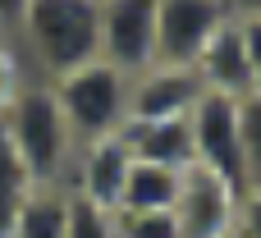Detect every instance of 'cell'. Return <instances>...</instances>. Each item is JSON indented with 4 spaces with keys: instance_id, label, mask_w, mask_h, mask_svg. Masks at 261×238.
<instances>
[{
    "instance_id": "obj_1",
    "label": "cell",
    "mask_w": 261,
    "mask_h": 238,
    "mask_svg": "<svg viewBox=\"0 0 261 238\" xmlns=\"http://www.w3.org/2000/svg\"><path fill=\"white\" fill-rule=\"evenodd\" d=\"M0 124H5L14 151L28 165V174H32L37 188H64L69 183V165H73L78 138H73L69 119L60 110V101H55L50 78H37L32 73L14 92V101L5 105Z\"/></svg>"
},
{
    "instance_id": "obj_2",
    "label": "cell",
    "mask_w": 261,
    "mask_h": 238,
    "mask_svg": "<svg viewBox=\"0 0 261 238\" xmlns=\"http://www.w3.org/2000/svg\"><path fill=\"white\" fill-rule=\"evenodd\" d=\"M18 46L32 55L37 78H60L101 60V0H28Z\"/></svg>"
},
{
    "instance_id": "obj_3",
    "label": "cell",
    "mask_w": 261,
    "mask_h": 238,
    "mask_svg": "<svg viewBox=\"0 0 261 238\" xmlns=\"http://www.w3.org/2000/svg\"><path fill=\"white\" fill-rule=\"evenodd\" d=\"M50 87H55V101L78 142L119 133L128 119V73H119L106 60H87V64L50 78Z\"/></svg>"
},
{
    "instance_id": "obj_4",
    "label": "cell",
    "mask_w": 261,
    "mask_h": 238,
    "mask_svg": "<svg viewBox=\"0 0 261 238\" xmlns=\"http://www.w3.org/2000/svg\"><path fill=\"white\" fill-rule=\"evenodd\" d=\"M193 128V165L211 170L220 183H229L239 197L248 193L243 183V142H239V101L220 92H202L197 105L188 110Z\"/></svg>"
},
{
    "instance_id": "obj_5",
    "label": "cell",
    "mask_w": 261,
    "mask_h": 238,
    "mask_svg": "<svg viewBox=\"0 0 261 238\" xmlns=\"http://www.w3.org/2000/svg\"><path fill=\"white\" fill-rule=\"evenodd\" d=\"M101 60L128 78L156 64V0H101Z\"/></svg>"
},
{
    "instance_id": "obj_6",
    "label": "cell",
    "mask_w": 261,
    "mask_h": 238,
    "mask_svg": "<svg viewBox=\"0 0 261 238\" xmlns=\"http://www.w3.org/2000/svg\"><path fill=\"white\" fill-rule=\"evenodd\" d=\"M128 165H133V151L124 142V133H101V138H87L78 142L73 151V165H69V193L110 211L119 206V193H124V179H128Z\"/></svg>"
},
{
    "instance_id": "obj_7",
    "label": "cell",
    "mask_w": 261,
    "mask_h": 238,
    "mask_svg": "<svg viewBox=\"0 0 261 238\" xmlns=\"http://www.w3.org/2000/svg\"><path fill=\"white\" fill-rule=\"evenodd\" d=\"M225 14V0H156V60L193 69Z\"/></svg>"
},
{
    "instance_id": "obj_8",
    "label": "cell",
    "mask_w": 261,
    "mask_h": 238,
    "mask_svg": "<svg viewBox=\"0 0 261 238\" xmlns=\"http://www.w3.org/2000/svg\"><path fill=\"white\" fill-rule=\"evenodd\" d=\"M234 206H239V193L229 183H220L211 170H202V165L184 170L179 197H174V220H179L184 238H229Z\"/></svg>"
},
{
    "instance_id": "obj_9",
    "label": "cell",
    "mask_w": 261,
    "mask_h": 238,
    "mask_svg": "<svg viewBox=\"0 0 261 238\" xmlns=\"http://www.w3.org/2000/svg\"><path fill=\"white\" fill-rule=\"evenodd\" d=\"M202 78L188 64H147L142 73L128 78V119H184L197 96H202ZM124 119V124H128Z\"/></svg>"
},
{
    "instance_id": "obj_10",
    "label": "cell",
    "mask_w": 261,
    "mask_h": 238,
    "mask_svg": "<svg viewBox=\"0 0 261 238\" xmlns=\"http://www.w3.org/2000/svg\"><path fill=\"white\" fill-rule=\"evenodd\" d=\"M197 78L206 92H220V96H234L243 101L252 92V69H248V46H243V23L234 14H225V23L206 37L202 55H197Z\"/></svg>"
},
{
    "instance_id": "obj_11",
    "label": "cell",
    "mask_w": 261,
    "mask_h": 238,
    "mask_svg": "<svg viewBox=\"0 0 261 238\" xmlns=\"http://www.w3.org/2000/svg\"><path fill=\"white\" fill-rule=\"evenodd\" d=\"M119 133H124L133 161H156V165H170V170H188L193 165L188 115L184 119H128Z\"/></svg>"
},
{
    "instance_id": "obj_12",
    "label": "cell",
    "mask_w": 261,
    "mask_h": 238,
    "mask_svg": "<svg viewBox=\"0 0 261 238\" xmlns=\"http://www.w3.org/2000/svg\"><path fill=\"white\" fill-rule=\"evenodd\" d=\"M179 179H184V170H170L156 161H133L115 211H174Z\"/></svg>"
},
{
    "instance_id": "obj_13",
    "label": "cell",
    "mask_w": 261,
    "mask_h": 238,
    "mask_svg": "<svg viewBox=\"0 0 261 238\" xmlns=\"http://www.w3.org/2000/svg\"><path fill=\"white\" fill-rule=\"evenodd\" d=\"M9 238H69V188H32Z\"/></svg>"
},
{
    "instance_id": "obj_14",
    "label": "cell",
    "mask_w": 261,
    "mask_h": 238,
    "mask_svg": "<svg viewBox=\"0 0 261 238\" xmlns=\"http://www.w3.org/2000/svg\"><path fill=\"white\" fill-rule=\"evenodd\" d=\"M32 188H37V183H32L28 165L18 161V151H14L5 124H0V238L14 234V220H18V211H23V202L32 197Z\"/></svg>"
},
{
    "instance_id": "obj_15",
    "label": "cell",
    "mask_w": 261,
    "mask_h": 238,
    "mask_svg": "<svg viewBox=\"0 0 261 238\" xmlns=\"http://www.w3.org/2000/svg\"><path fill=\"white\" fill-rule=\"evenodd\" d=\"M239 142H243V183L248 193H261V92H248L239 101Z\"/></svg>"
},
{
    "instance_id": "obj_16",
    "label": "cell",
    "mask_w": 261,
    "mask_h": 238,
    "mask_svg": "<svg viewBox=\"0 0 261 238\" xmlns=\"http://www.w3.org/2000/svg\"><path fill=\"white\" fill-rule=\"evenodd\" d=\"M115 238H184L174 211H115Z\"/></svg>"
},
{
    "instance_id": "obj_17",
    "label": "cell",
    "mask_w": 261,
    "mask_h": 238,
    "mask_svg": "<svg viewBox=\"0 0 261 238\" xmlns=\"http://www.w3.org/2000/svg\"><path fill=\"white\" fill-rule=\"evenodd\" d=\"M69 238H115V216L69 193Z\"/></svg>"
},
{
    "instance_id": "obj_18",
    "label": "cell",
    "mask_w": 261,
    "mask_h": 238,
    "mask_svg": "<svg viewBox=\"0 0 261 238\" xmlns=\"http://www.w3.org/2000/svg\"><path fill=\"white\" fill-rule=\"evenodd\" d=\"M234 238H261V193H243L234 206Z\"/></svg>"
},
{
    "instance_id": "obj_19",
    "label": "cell",
    "mask_w": 261,
    "mask_h": 238,
    "mask_svg": "<svg viewBox=\"0 0 261 238\" xmlns=\"http://www.w3.org/2000/svg\"><path fill=\"white\" fill-rule=\"evenodd\" d=\"M239 18V14H234ZM243 23V46H248V69H252V92H261V18H239Z\"/></svg>"
},
{
    "instance_id": "obj_20",
    "label": "cell",
    "mask_w": 261,
    "mask_h": 238,
    "mask_svg": "<svg viewBox=\"0 0 261 238\" xmlns=\"http://www.w3.org/2000/svg\"><path fill=\"white\" fill-rule=\"evenodd\" d=\"M23 9H28V0H0V41H14V46H18Z\"/></svg>"
},
{
    "instance_id": "obj_21",
    "label": "cell",
    "mask_w": 261,
    "mask_h": 238,
    "mask_svg": "<svg viewBox=\"0 0 261 238\" xmlns=\"http://www.w3.org/2000/svg\"><path fill=\"white\" fill-rule=\"evenodd\" d=\"M225 9L239 18H261V0H225Z\"/></svg>"
},
{
    "instance_id": "obj_22",
    "label": "cell",
    "mask_w": 261,
    "mask_h": 238,
    "mask_svg": "<svg viewBox=\"0 0 261 238\" xmlns=\"http://www.w3.org/2000/svg\"><path fill=\"white\" fill-rule=\"evenodd\" d=\"M229 238H234V234H229Z\"/></svg>"
}]
</instances>
